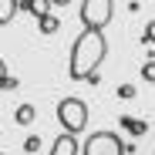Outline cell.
I'll return each mask as SVG.
<instances>
[{
	"mask_svg": "<svg viewBox=\"0 0 155 155\" xmlns=\"http://www.w3.org/2000/svg\"><path fill=\"white\" fill-rule=\"evenodd\" d=\"M34 118H37V108H34V105H20V108L14 111V121H17V125H31Z\"/></svg>",
	"mask_w": 155,
	"mask_h": 155,
	"instance_id": "obj_10",
	"label": "cell"
},
{
	"mask_svg": "<svg viewBox=\"0 0 155 155\" xmlns=\"http://www.w3.org/2000/svg\"><path fill=\"white\" fill-rule=\"evenodd\" d=\"M142 44L155 47V20H148V24H145V34H142Z\"/></svg>",
	"mask_w": 155,
	"mask_h": 155,
	"instance_id": "obj_12",
	"label": "cell"
},
{
	"mask_svg": "<svg viewBox=\"0 0 155 155\" xmlns=\"http://www.w3.org/2000/svg\"><path fill=\"white\" fill-rule=\"evenodd\" d=\"M118 98L132 101V98H135V84H121V88H118Z\"/></svg>",
	"mask_w": 155,
	"mask_h": 155,
	"instance_id": "obj_15",
	"label": "cell"
},
{
	"mask_svg": "<svg viewBox=\"0 0 155 155\" xmlns=\"http://www.w3.org/2000/svg\"><path fill=\"white\" fill-rule=\"evenodd\" d=\"M121 128H128L132 135H145V132H148V121H142V118H132V115H121Z\"/></svg>",
	"mask_w": 155,
	"mask_h": 155,
	"instance_id": "obj_9",
	"label": "cell"
},
{
	"mask_svg": "<svg viewBox=\"0 0 155 155\" xmlns=\"http://www.w3.org/2000/svg\"><path fill=\"white\" fill-rule=\"evenodd\" d=\"M58 121H61V132L81 135L88 128V105L81 98H61L58 101Z\"/></svg>",
	"mask_w": 155,
	"mask_h": 155,
	"instance_id": "obj_2",
	"label": "cell"
},
{
	"mask_svg": "<svg viewBox=\"0 0 155 155\" xmlns=\"http://www.w3.org/2000/svg\"><path fill=\"white\" fill-rule=\"evenodd\" d=\"M105 54H108V41H105V34L84 27V34L78 37L74 47H71V64H68L71 81H88V74H94V71L101 68Z\"/></svg>",
	"mask_w": 155,
	"mask_h": 155,
	"instance_id": "obj_1",
	"label": "cell"
},
{
	"mask_svg": "<svg viewBox=\"0 0 155 155\" xmlns=\"http://www.w3.org/2000/svg\"><path fill=\"white\" fill-rule=\"evenodd\" d=\"M111 14H115V0H81V10H78L81 24L91 31H105L111 24Z\"/></svg>",
	"mask_w": 155,
	"mask_h": 155,
	"instance_id": "obj_4",
	"label": "cell"
},
{
	"mask_svg": "<svg viewBox=\"0 0 155 155\" xmlns=\"http://www.w3.org/2000/svg\"><path fill=\"white\" fill-rule=\"evenodd\" d=\"M37 31H41V34H58V31H61V17H54V14L37 17Z\"/></svg>",
	"mask_w": 155,
	"mask_h": 155,
	"instance_id": "obj_8",
	"label": "cell"
},
{
	"mask_svg": "<svg viewBox=\"0 0 155 155\" xmlns=\"http://www.w3.org/2000/svg\"><path fill=\"white\" fill-rule=\"evenodd\" d=\"M24 152H31V155L41 152V138L37 135H27V138H24Z\"/></svg>",
	"mask_w": 155,
	"mask_h": 155,
	"instance_id": "obj_13",
	"label": "cell"
},
{
	"mask_svg": "<svg viewBox=\"0 0 155 155\" xmlns=\"http://www.w3.org/2000/svg\"><path fill=\"white\" fill-rule=\"evenodd\" d=\"M71 0H51V7H68Z\"/></svg>",
	"mask_w": 155,
	"mask_h": 155,
	"instance_id": "obj_17",
	"label": "cell"
},
{
	"mask_svg": "<svg viewBox=\"0 0 155 155\" xmlns=\"http://www.w3.org/2000/svg\"><path fill=\"white\" fill-rule=\"evenodd\" d=\"M128 152H132V145L115 132H91L81 148V155H128Z\"/></svg>",
	"mask_w": 155,
	"mask_h": 155,
	"instance_id": "obj_3",
	"label": "cell"
},
{
	"mask_svg": "<svg viewBox=\"0 0 155 155\" xmlns=\"http://www.w3.org/2000/svg\"><path fill=\"white\" fill-rule=\"evenodd\" d=\"M4 78H7V61L0 58V84H4Z\"/></svg>",
	"mask_w": 155,
	"mask_h": 155,
	"instance_id": "obj_16",
	"label": "cell"
},
{
	"mask_svg": "<svg viewBox=\"0 0 155 155\" xmlns=\"http://www.w3.org/2000/svg\"><path fill=\"white\" fill-rule=\"evenodd\" d=\"M51 155H81V145H78V135L71 132H61L51 145Z\"/></svg>",
	"mask_w": 155,
	"mask_h": 155,
	"instance_id": "obj_5",
	"label": "cell"
},
{
	"mask_svg": "<svg viewBox=\"0 0 155 155\" xmlns=\"http://www.w3.org/2000/svg\"><path fill=\"white\" fill-rule=\"evenodd\" d=\"M17 14H20V0H0V27H7Z\"/></svg>",
	"mask_w": 155,
	"mask_h": 155,
	"instance_id": "obj_6",
	"label": "cell"
},
{
	"mask_svg": "<svg viewBox=\"0 0 155 155\" xmlns=\"http://www.w3.org/2000/svg\"><path fill=\"white\" fill-rule=\"evenodd\" d=\"M17 84H20L17 78H14V74H7V78H4V84H0V91H17Z\"/></svg>",
	"mask_w": 155,
	"mask_h": 155,
	"instance_id": "obj_14",
	"label": "cell"
},
{
	"mask_svg": "<svg viewBox=\"0 0 155 155\" xmlns=\"http://www.w3.org/2000/svg\"><path fill=\"white\" fill-rule=\"evenodd\" d=\"M142 81H148V84H155V61L148 58L145 64H142Z\"/></svg>",
	"mask_w": 155,
	"mask_h": 155,
	"instance_id": "obj_11",
	"label": "cell"
},
{
	"mask_svg": "<svg viewBox=\"0 0 155 155\" xmlns=\"http://www.w3.org/2000/svg\"><path fill=\"white\" fill-rule=\"evenodd\" d=\"M20 10H27L31 17H44L51 14V0H20Z\"/></svg>",
	"mask_w": 155,
	"mask_h": 155,
	"instance_id": "obj_7",
	"label": "cell"
}]
</instances>
